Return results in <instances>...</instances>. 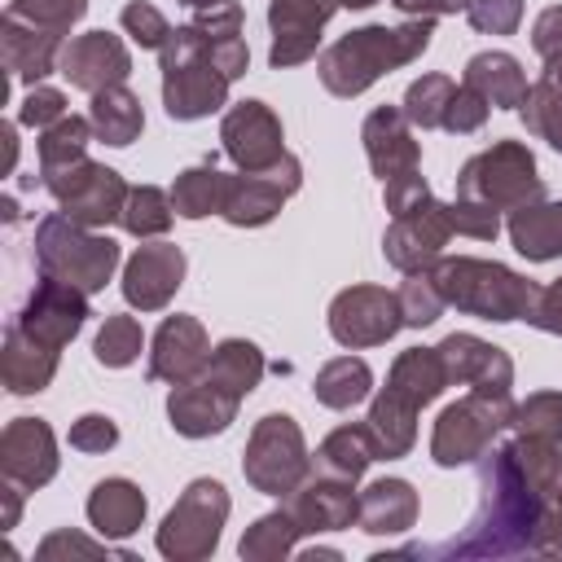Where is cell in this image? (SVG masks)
<instances>
[{
    "label": "cell",
    "mask_w": 562,
    "mask_h": 562,
    "mask_svg": "<svg viewBox=\"0 0 562 562\" xmlns=\"http://www.w3.org/2000/svg\"><path fill=\"white\" fill-rule=\"evenodd\" d=\"M544 505L549 496L522 474L509 443L479 457V505L461 536L439 544H408V558H544Z\"/></svg>",
    "instance_id": "6da1fadb"
},
{
    "label": "cell",
    "mask_w": 562,
    "mask_h": 562,
    "mask_svg": "<svg viewBox=\"0 0 562 562\" xmlns=\"http://www.w3.org/2000/svg\"><path fill=\"white\" fill-rule=\"evenodd\" d=\"M430 35H435V18H408L404 26H360V31H347L342 40H334L316 57V75H321L325 92L360 97L382 75L417 61L430 48Z\"/></svg>",
    "instance_id": "7a4b0ae2"
},
{
    "label": "cell",
    "mask_w": 562,
    "mask_h": 562,
    "mask_svg": "<svg viewBox=\"0 0 562 562\" xmlns=\"http://www.w3.org/2000/svg\"><path fill=\"white\" fill-rule=\"evenodd\" d=\"M439 294L448 307L465 312V316H479V321H496V325H509V321H527L536 299H540V285L527 281L522 272L496 263V259H474V255H443L435 268H430Z\"/></svg>",
    "instance_id": "3957f363"
},
{
    "label": "cell",
    "mask_w": 562,
    "mask_h": 562,
    "mask_svg": "<svg viewBox=\"0 0 562 562\" xmlns=\"http://www.w3.org/2000/svg\"><path fill=\"white\" fill-rule=\"evenodd\" d=\"M35 263L40 277H57L66 285H79L83 294H97L119 268V241L53 211L35 224Z\"/></svg>",
    "instance_id": "277c9868"
},
{
    "label": "cell",
    "mask_w": 562,
    "mask_h": 562,
    "mask_svg": "<svg viewBox=\"0 0 562 562\" xmlns=\"http://www.w3.org/2000/svg\"><path fill=\"white\" fill-rule=\"evenodd\" d=\"M457 198L483 202L492 211H518L527 202L544 198V180L536 171V154L522 140H496L461 162L457 171Z\"/></svg>",
    "instance_id": "5b68a950"
},
{
    "label": "cell",
    "mask_w": 562,
    "mask_h": 562,
    "mask_svg": "<svg viewBox=\"0 0 562 562\" xmlns=\"http://www.w3.org/2000/svg\"><path fill=\"white\" fill-rule=\"evenodd\" d=\"M514 422V395H492V391H470L461 395L457 404H448L439 417H435V430H430V461L443 465V470H457V465H470L479 461L492 439L501 430H509Z\"/></svg>",
    "instance_id": "8992f818"
},
{
    "label": "cell",
    "mask_w": 562,
    "mask_h": 562,
    "mask_svg": "<svg viewBox=\"0 0 562 562\" xmlns=\"http://www.w3.org/2000/svg\"><path fill=\"white\" fill-rule=\"evenodd\" d=\"M241 474L255 492L285 501L307 474H312V452L290 413H263L246 439L241 452Z\"/></svg>",
    "instance_id": "52a82bcc"
},
{
    "label": "cell",
    "mask_w": 562,
    "mask_h": 562,
    "mask_svg": "<svg viewBox=\"0 0 562 562\" xmlns=\"http://www.w3.org/2000/svg\"><path fill=\"white\" fill-rule=\"evenodd\" d=\"M228 509H233V501H228V487L220 479H193L180 492V501L167 509V518H162V527L154 536L158 553L167 562H202V558H211L215 544H220V531L228 522Z\"/></svg>",
    "instance_id": "ba28073f"
},
{
    "label": "cell",
    "mask_w": 562,
    "mask_h": 562,
    "mask_svg": "<svg viewBox=\"0 0 562 562\" xmlns=\"http://www.w3.org/2000/svg\"><path fill=\"white\" fill-rule=\"evenodd\" d=\"M40 184L53 193L57 211L70 215V220L83 224V228L119 224V220H123V206H127V193H132L127 180H123L114 167L92 162V158H79V162L40 171Z\"/></svg>",
    "instance_id": "9c48e42d"
},
{
    "label": "cell",
    "mask_w": 562,
    "mask_h": 562,
    "mask_svg": "<svg viewBox=\"0 0 562 562\" xmlns=\"http://www.w3.org/2000/svg\"><path fill=\"white\" fill-rule=\"evenodd\" d=\"M325 321H329L334 342L351 347V351L382 347L404 329L400 299H395V290H382V285H347V290H338Z\"/></svg>",
    "instance_id": "30bf717a"
},
{
    "label": "cell",
    "mask_w": 562,
    "mask_h": 562,
    "mask_svg": "<svg viewBox=\"0 0 562 562\" xmlns=\"http://www.w3.org/2000/svg\"><path fill=\"white\" fill-rule=\"evenodd\" d=\"M220 145H224L228 162L237 171H246V176H259V171H268V167H277L285 158L281 119L263 101H237V105H228L224 119H220Z\"/></svg>",
    "instance_id": "8fae6325"
},
{
    "label": "cell",
    "mask_w": 562,
    "mask_h": 562,
    "mask_svg": "<svg viewBox=\"0 0 562 562\" xmlns=\"http://www.w3.org/2000/svg\"><path fill=\"white\" fill-rule=\"evenodd\" d=\"M452 237V220H448V202L426 198L422 206L391 215V228L382 233V255L395 272H426L443 259V246Z\"/></svg>",
    "instance_id": "7c38bea8"
},
{
    "label": "cell",
    "mask_w": 562,
    "mask_h": 562,
    "mask_svg": "<svg viewBox=\"0 0 562 562\" xmlns=\"http://www.w3.org/2000/svg\"><path fill=\"white\" fill-rule=\"evenodd\" d=\"M88 321V294L79 285H66L57 277H40L35 290L26 294V303L18 307V316L9 325L26 329L31 338L48 342V347H66Z\"/></svg>",
    "instance_id": "4fadbf2b"
},
{
    "label": "cell",
    "mask_w": 562,
    "mask_h": 562,
    "mask_svg": "<svg viewBox=\"0 0 562 562\" xmlns=\"http://www.w3.org/2000/svg\"><path fill=\"white\" fill-rule=\"evenodd\" d=\"M57 465V435L44 417H13L0 430V474L22 492H40L44 483H53Z\"/></svg>",
    "instance_id": "5bb4252c"
},
{
    "label": "cell",
    "mask_w": 562,
    "mask_h": 562,
    "mask_svg": "<svg viewBox=\"0 0 562 562\" xmlns=\"http://www.w3.org/2000/svg\"><path fill=\"white\" fill-rule=\"evenodd\" d=\"M338 9H342L338 0H272V4H268V26H272L268 66H272V70H290V66L312 61L325 22H329Z\"/></svg>",
    "instance_id": "9a60e30c"
},
{
    "label": "cell",
    "mask_w": 562,
    "mask_h": 562,
    "mask_svg": "<svg viewBox=\"0 0 562 562\" xmlns=\"http://www.w3.org/2000/svg\"><path fill=\"white\" fill-rule=\"evenodd\" d=\"M61 79L88 97L123 83L132 75V53L119 35L110 31H88V35H75L66 48H61V61H57Z\"/></svg>",
    "instance_id": "2e32d148"
},
{
    "label": "cell",
    "mask_w": 562,
    "mask_h": 562,
    "mask_svg": "<svg viewBox=\"0 0 562 562\" xmlns=\"http://www.w3.org/2000/svg\"><path fill=\"white\" fill-rule=\"evenodd\" d=\"M184 250L176 241H149V246H136L132 259L123 263V299L140 312H162L180 281H184Z\"/></svg>",
    "instance_id": "e0dca14e"
},
{
    "label": "cell",
    "mask_w": 562,
    "mask_h": 562,
    "mask_svg": "<svg viewBox=\"0 0 562 562\" xmlns=\"http://www.w3.org/2000/svg\"><path fill=\"white\" fill-rule=\"evenodd\" d=\"M439 360H443V373L452 386H470V391H492V395H505L514 386V360L509 351H501L496 342L479 338V334H448L439 347Z\"/></svg>",
    "instance_id": "ac0fdd59"
},
{
    "label": "cell",
    "mask_w": 562,
    "mask_h": 562,
    "mask_svg": "<svg viewBox=\"0 0 562 562\" xmlns=\"http://www.w3.org/2000/svg\"><path fill=\"white\" fill-rule=\"evenodd\" d=\"M228 83L233 79H224L206 61V53L189 57V61H171V66H162V110L176 123L206 119V114H215L228 101Z\"/></svg>",
    "instance_id": "d6986e66"
},
{
    "label": "cell",
    "mask_w": 562,
    "mask_h": 562,
    "mask_svg": "<svg viewBox=\"0 0 562 562\" xmlns=\"http://www.w3.org/2000/svg\"><path fill=\"white\" fill-rule=\"evenodd\" d=\"M206 356H211V338H206L202 321L176 312V316H167L158 325V334L149 342V369H145V378L149 382H171V386L176 382H193L202 373Z\"/></svg>",
    "instance_id": "ffe728a7"
},
{
    "label": "cell",
    "mask_w": 562,
    "mask_h": 562,
    "mask_svg": "<svg viewBox=\"0 0 562 562\" xmlns=\"http://www.w3.org/2000/svg\"><path fill=\"white\" fill-rule=\"evenodd\" d=\"M413 132L417 127L404 119L400 105H378V110L364 114L360 140H364V158H369V167H373V176L382 184L404 176V171H413V167H422V145H417Z\"/></svg>",
    "instance_id": "44dd1931"
},
{
    "label": "cell",
    "mask_w": 562,
    "mask_h": 562,
    "mask_svg": "<svg viewBox=\"0 0 562 562\" xmlns=\"http://www.w3.org/2000/svg\"><path fill=\"white\" fill-rule=\"evenodd\" d=\"M237 408L241 400L193 378V382H176L171 395H167V422L176 435L184 439H211V435H224L233 422H237Z\"/></svg>",
    "instance_id": "7402d4cb"
},
{
    "label": "cell",
    "mask_w": 562,
    "mask_h": 562,
    "mask_svg": "<svg viewBox=\"0 0 562 562\" xmlns=\"http://www.w3.org/2000/svg\"><path fill=\"white\" fill-rule=\"evenodd\" d=\"M356 483L329 479V474H307L281 505L294 514V522L303 527V536H321V531H342L356 522Z\"/></svg>",
    "instance_id": "603a6c76"
},
{
    "label": "cell",
    "mask_w": 562,
    "mask_h": 562,
    "mask_svg": "<svg viewBox=\"0 0 562 562\" xmlns=\"http://www.w3.org/2000/svg\"><path fill=\"white\" fill-rule=\"evenodd\" d=\"M61 35L53 31H40L13 13L0 18V61L9 70V79H22V83H44V75L57 70L61 61Z\"/></svg>",
    "instance_id": "cb8c5ba5"
},
{
    "label": "cell",
    "mask_w": 562,
    "mask_h": 562,
    "mask_svg": "<svg viewBox=\"0 0 562 562\" xmlns=\"http://www.w3.org/2000/svg\"><path fill=\"white\" fill-rule=\"evenodd\" d=\"M57 347L31 338L26 329L9 325L4 329V347H0V382L9 395H40L53 378H57Z\"/></svg>",
    "instance_id": "d4e9b609"
},
{
    "label": "cell",
    "mask_w": 562,
    "mask_h": 562,
    "mask_svg": "<svg viewBox=\"0 0 562 562\" xmlns=\"http://www.w3.org/2000/svg\"><path fill=\"white\" fill-rule=\"evenodd\" d=\"M417 522V492L408 479H373L356 496V527L369 536H404Z\"/></svg>",
    "instance_id": "484cf974"
},
{
    "label": "cell",
    "mask_w": 562,
    "mask_h": 562,
    "mask_svg": "<svg viewBox=\"0 0 562 562\" xmlns=\"http://www.w3.org/2000/svg\"><path fill=\"white\" fill-rule=\"evenodd\" d=\"M145 492L132 483V479H101L92 492H88V522L97 536L105 540H127L145 527Z\"/></svg>",
    "instance_id": "4316f807"
},
{
    "label": "cell",
    "mask_w": 562,
    "mask_h": 562,
    "mask_svg": "<svg viewBox=\"0 0 562 562\" xmlns=\"http://www.w3.org/2000/svg\"><path fill=\"white\" fill-rule=\"evenodd\" d=\"M285 198H290V189L281 180H272L268 171H259V176L237 171V176L224 180V206H220V215L233 228H263V224H272L281 215Z\"/></svg>",
    "instance_id": "83f0119b"
},
{
    "label": "cell",
    "mask_w": 562,
    "mask_h": 562,
    "mask_svg": "<svg viewBox=\"0 0 562 562\" xmlns=\"http://www.w3.org/2000/svg\"><path fill=\"white\" fill-rule=\"evenodd\" d=\"M417 413H422V408L408 404V400H404L400 391H391V386H382V391L373 395L364 426H369V439H373L378 461H400V457L413 452V443H417Z\"/></svg>",
    "instance_id": "f1b7e54d"
},
{
    "label": "cell",
    "mask_w": 562,
    "mask_h": 562,
    "mask_svg": "<svg viewBox=\"0 0 562 562\" xmlns=\"http://www.w3.org/2000/svg\"><path fill=\"white\" fill-rule=\"evenodd\" d=\"M505 233H509L514 250L531 263L562 259V202L540 198V202H527V206L509 211Z\"/></svg>",
    "instance_id": "f546056e"
},
{
    "label": "cell",
    "mask_w": 562,
    "mask_h": 562,
    "mask_svg": "<svg viewBox=\"0 0 562 562\" xmlns=\"http://www.w3.org/2000/svg\"><path fill=\"white\" fill-rule=\"evenodd\" d=\"M461 83H470L479 97H487L496 110H518L522 105V97H527V75H522V61L514 57V53H501V48H492V53H474L470 61H465V79Z\"/></svg>",
    "instance_id": "4dcf8cb0"
},
{
    "label": "cell",
    "mask_w": 562,
    "mask_h": 562,
    "mask_svg": "<svg viewBox=\"0 0 562 562\" xmlns=\"http://www.w3.org/2000/svg\"><path fill=\"white\" fill-rule=\"evenodd\" d=\"M263 351L250 342V338H224V342H215L211 347V356H206V364H202V382H211V386H220V391H228V395H237V400H246L255 386H259V378H263Z\"/></svg>",
    "instance_id": "1f68e13d"
},
{
    "label": "cell",
    "mask_w": 562,
    "mask_h": 562,
    "mask_svg": "<svg viewBox=\"0 0 562 562\" xmlns=\"http://www.w3.org/2000/svg\"><path fill=\"white\" fill-rule=\"evenodd\" d=\"M369 461H378L373 452V439H369V426L364 422H347L338 430H329L312 457V470L316 474H329V479H342V483H360V474L369 470Z\"/></svg>",
    "instance_id": "d6a6232c"
},
{
    "label": "cell",
    "mask_w": 562,
    "mask_h": 562,
    "mask_svg": "<svg viewBox=\"0 0 562 562\" xmlns=\"http://www.w3.org/2000/svg\"><path fill=\"white\" fill-rule=\"evenodd\" d=\"M88 123H92V136H97V140L123 149V145H132V140L145 132L140 97H136L132 88L114 83V88H105V92L92 97V105H88Z\"/></svg>",
    "instance_id": "836d02e7"
},
{
    "label": "cell",
    "mask_w": 562,
    "mask_h": 562,
    "mask_svg": "<svg viewBox=\"0 0 562 562\" xmlns=\"http://www.w3.org/2000/svg\"><path fill=\"white\" fill-rule=\"evenodd\" d=\"M386 386L400 391L408 404L426 408V404H435V400L443 395V386H452V382H448L443 360H439L435 347H408V351L395 356V364H391V373H386Z\"/></svg>",
    "instance_id": "e575fe53"
},
{
    "label": "cell",
    "mask_w": 562,
    "mask_h": 562,
    "mask_svg": "<svg viewBox=\"0 0 562 562\" xmlns=\"http://www.w3.org/2000/svg\"><path fill=\"white\" fill-rule=\"evenodd\" d=\"M518 119L527 123L531 136L549 140V149L562 154V57L544 61L540 79L527 88V97L518 105Z\"/></svg>",
    "instance_id": "d590c367"
},
{
    "label": "cell",
    "mask_w": 562,
    "mask_h": 562,
    "mask_svg": "<svg viewBox=\"0 0 562 562\" xmlns=\"http://www.w3.org/2000/svg\"><path fill=\"white\" fill-rule=\"evenodd\" d=\"M369 391H373V369L360 356H334V360H325L321 373H316V382H312L316 404L338 408V413L342 408H356L360 400H369Z\"/></svg>",
    "instance_id": "8d00e7d4"
},
{
    "label": "cell",
    "mask_w": 562,
    "mask_h": 562,
    "mask_svg": "<svg viewBox=\"0 0 562 562\" xmlns=\"http://www.w3.org/2000/svg\"><path fill=\"white\" fill-rule=\"evenodd\" d=\"M224 171L215 167V158L198 162V167H184L176 180H171V206L180 220H206V215H220L224 206Z\"/></svg>",
    "instance_id": "74e56055"
},
{
    "label": "cell",
    "mask_w": 562,
    "mask_h": 562,
    "mask_svg": "<svg viewBox=\"0 0 562 562\" xmlns=\"http://www.w3.org/2000/svg\"><path fill=\"white\" fill-rule=\"evenodd\" d=\"M299 536H303V527H299L294 514L281 505V509L255 518V522L241 531L237 553H241L246 562H277V558H290V553H294Z\"/></svg>",
    "instance_id": "f35d334b"
},
{
    "label": "cell",
    "mask_w": 562,
    "mask_h": 562,
    "mask_svg": "<svg viewBox=\"0 0 562 562\" xmlns=\"http://www.w3.org/2000/svg\"><path fill=\"white\" fill-rule=\"evenodd\" d=\"M171 220H176L171 189H158V184H136V189L127 193V206H123V220H119V224H123L132 237L149 241V237H162V233L171 228Z\"/></svg>",
    "instance_id": "ab89813d"
},
{
    "label": "cell",
    "mask_w": 562,
    "mask_h": 562,
    "mask_svg": "<svg viewBox=\"0 0 562 562\" xmlns=\"http://www.w3.org/2000/svg\"><path fill=\"white\" fill-rule=\"evenodd\" d=\"M452 92H457V83L435 70V75H422V79L408 83L400 110H404V119H408L417 132H435V127H443V110H448Z\"/></svg>",
    "instance_id": "60d3db41"
},
{
    "label": "cell",
    "mask_w": 562,
    "mask_h": 562,
    "mask_svg": "<svg viewBox=\"0 0 562 562\" xmlns=\"http://www.w3.org/2000/svg\"><path fill=\"white\" fill-rule=\"evenodd\" d=\"M88 140H92V123L88 119H79V114L57 119L53 127L40 132V171H53V167L88 158Z\"/></svg>",
    "instance_id": "b9f144b4"
},
{
    "label": "cell",
    "mask_w": 562,
    "mask_h": 562,
    "mask_svg": "<svg viewBox=\"0 0 562 562\" xmlns=\"http://www.w3.org/2000/svg\"><path fill=\"white\" fill-rule=\"evenodd\" d=\"M140 347H145V334H140V321L136 316H105V325L97 329V338H92V356H97V364H105V369H127L136 356H140Z\"/></svg>",
    "instance_id": "7bdbcfd3"
},
{
    "label": "cell",
    "mask_w": 562,
    "mask_h": 562,
    "mask_svg": "<svg viewBox=\"0 0 562 562\" xmlns=\"http://www.w3.org/2000/svg\"><path fill=\"white\" fill-rule=\"evenodd\" d=\"M514 435L527 439H544V443H562V391H536L522 404H514Z\"/></svg>",
    "instance_id": "ee69618b"
},
{
    "label": "cell",
    "mask_w": 562,
    "mask_h": 562,
    "mask_svg": "<svg viewBox=\"0 0 562 562\" xmlns=\"http://www.w3.org/2000/svg\"><path fill=\"white\" fill-rule=\"evenodd\" d=\"M395 299H400V316H404L408 329L435 325V321L443 316V307H448L443 294H439V285H435V277H430V268H426V272H404Z\"/></svg>",
    "instance_id": "f6af8a7d"
},
{
    "label": "cell",
    "mask_w": 562,
    "mask_h": 562,
    "mask_svg": "<svg viewBox=\"0 0 562 562\" xmlns=\"http://www.w3.org/2000/svg\"><path fill=\"white\" fill-rule=\"evenodd\" d=\"M4 13H13V18H22V22H31V26L53 31V35L66 40L70 26L88 13V0H9Z\"/></svg>",
    "instance_id": "bcb514c9"
},
{
    "label": "cell",
    "mask_w": 562,
    "mask_h": 562,
    "mask_svg": "<svg viewBox=\"0 0 562 562\" xmlns=\"http://www.w3.org/2000/svg\"><path fill=\"white\" fill-rule=\"evenodd\" d=\"M110 553L132 558L127 549H110V540H105V536H101V540H92V536L70 531V527L48 531V536L40 540V549H35V558H40V562H66V558H110Z\"/></svg>",
    "instance_id": "7dc6e473"
},
{
    "label": "cell",
    "mask_w": 562,
    "mask_h": 562,
    "mask_svg": "<svg viewBox=\"0 0 562 562\" xmlns=\"http://www.w3.org/2000/svg\"><path fill=\"white\" fill-rule=\"evenodd\" d=\"M119 22H123V31L140 44V48H162L167 44V35L176 31L149 0H132V4H123V13H119Z\"/></svg>",
    "instance_id": "c3c4849f"
},
{
    "label": "cell",
    "mask_w": 562,
    "mask_h": 562,
    "mask_svg": "<svg viewBox=\"0 0 562 562\" xmlns=\"http://www.w3.org/2000/svg\"><path fill=\"white\" fill-rule=\"evenodd\" d=\"M487 114H492V101L479 97L470 83H461V88L452 92L448 110H443V132H452V136H470V132H479V127L487 123Z\"/></svg>",
    "instance_id": "681fc988"
},
{
    "label": "cell",
    "mask_w": 562,
    "mask_h": 562,
    "mask_svg": "<svg viewBox=\"0 0 562 562\" xmlns=\"http://www.w3.org/2000/svg\"><path fill=\"white\" fill-rule=\"evenodd\" d=\"M448 220H452V233L474 237V241H496V233H501V211H492L483 202H470V198H452Z\"/></svg>",
    "instance_id": "f907efd6"
},
{
    "label": "cell",
    "mask_w": 562,
    "mask_h": 562,
    "mask_svg": "<svg viewBox=\"0 0 562 562\" xmlns=\"http://www.w3.org/2000/svg\"><path fill=\"white\" fill-rule=\"evenodd\" d=\"M57 119H66V92H61V88H48V83H31V92H26L22 105H18V123L44 132V127H53Z\"/></svg>",
    "instance_id": "816d5d0a"
},
{
    "label": "cell",
    "mask_w": 562,
    "mask_h": 562,
    "mask_svg": "<svg viewBox=\"0 0 562 562\" xmlns=\"http://www.w3.org/2000/svg\"><path fill=\"white\" fill-rule=\"evenodd\" d=\"M465 18L483 35H514L522 22V0H470Z\"/></svg>",
    "instance_id": "f5cc1de1"
},
{
    "label": "cell",
    "mask_w": 562,
    "mask_h": 562,
    "mask_svg": "<svg viewBox=\"0 0 562 562\" xmlns=\"http://www.w3.org/2000/svg\"><path fill=\"white\" fill-rule=\"evenodd\" d=\"M66 439H70L75 452H110L119 443V426L105 413H83V417L70 422V435Z\"/></svg>",
    "instance_id": "db71d44e"
},
{
    "label": "cell",
    "mask_w": 562,
    "mask_h": 562,
    "mask_svg": "<svg viewBox=\"0 0 562 562\" xmlns=\"http://www.w3.org/2000/svg\"><path fill=\"white\" fill-rule=\"evenodd\" d=\"M202 35H206V31H202ZM206 61H211L224 79H241L246 66H250V48H246L241 31H233V35H206Z\"/></svg>",
    "instance_id": "11a10c76"
},
{
    "label": "cell",
    "mask_w": 562,
    "mask_h": 562,
    "mask_svg": "<svg viewBox=\"0 0 562 562\" xmlns=\"http://www.w3.org/2000/svg\"><path fill=\"white\" fill-rule=\"evenodd\" d=\"M426 198H430V184H426L422 167H413V171H404V176H395V180L382 184V202H386L391 215H404V211L422 206Z\"/></svg>",
    "instance_id": "9f6ffc18"
},
{
    "label": "cell",
    "mask_w": 562,
    "mask_h": 562,
    "mask_svg": "<svg viewBox=\"0 0 562 562\" xmlns=\"http://www.w3.org/2000/svg\"><path fill=\"white\" fill-rule=\"evenodd\" d=\"M531 48L544 61L562 57V4H549V9L536 13V22H531Z\"/></svg>",
    "instance_id": "6f0895ef"
},
{
    "label": "cell",
    "mask_w": 562,
    "mask_h": 562,
    "mask_svg": "<svg viewBox=\"0 0 562 562\" xmlns=\"http://www.w3.org/2000/svg\"><path fill=\"white\" fill-rule=\"evenodd\" d=\"M193 26L206 35H233V31H241V4L237 0L202 4V9H193Z\"/></svg>",
    "instance_id": "680465c9"
},
{
    "label": "cell",
    "mask_w": 562,
    "mask_h": 562,
    "mask_svg": "<svg viewBox=\"0 0 562 562\" xmlns=\"http://www.w3.org/2000/svg\"><path fill=\"white\" fill-rule=\"evenodd\" d=\"M536 329H544V334H558L562 338V277L558 281H549V285H540V299H536V307H531V316H527Z\"/></svg>",
    "instance_id": "91938a15"
},
{
    "label": "cell",
    "mask_w": 562,
    "mask_h": 562,
    "mask_svg": "<svg viewBox=\"0 0 562 562\" xmlns=\"http://www.w3.org/2000/svg\"><path fill=\"white\" fill-rule=\"evenodd\" d=\"M404 18H448V13H465L470 0H391Z\"/></svg>",
    "instance_id": "94428289"
},
{
    "label": "cell",
    "mask_w": 562,
    "mask_h": 562,
    "mask_svg": "<svg viewBox=\"0 0 562 562\" xmlns=\"http://www.w3.org/2000/svg\"><path fill=\"white\" fill-rule=\"evenodd\" d=\"M544 553H562V492L544 505Z\"/></svg>",
    "instance_id": "6125c7cd"
},
{
    "label": "cell",
    "mask_w": 562,
    "mask_h": 562,
    "mask_svg": "<svg viewBox=\"0 0 562 562\" xmlns=\"http://www.w3.org/2000/svg\"><path fill=\"white\" fill-rule=\"evenodd\" d=\"M0 501H4V522H0V527H4V531H13V527H18V518H22V487L4 479V492H0Z\"/></svg>",
    "instance_id": "be15d7a7"
},
{
    "label": "cell",
    "mask_w": 562,
    "mask_h": 562,
    "mask_svg": "<svg viewBox=\"0 0 562 562\" xmlns=\"http://www.w3.org/2000/svg\"><path fill=\"white\" fill-rule=\"evenodd\" d=\"M0 140H4V176H13V167H18V127L13 123H0Z\"/></svg>",
    "instance_id": "e7e4bbea"
},
{
    "label": "cell",
    "mask_w": 562,
    "mask_h": 562,
    "mask_svg": "<svg viewBox=\"0 0 562 562\" xmlns=\"http://www.w3.org/2000/svg\"><path fill=\"white\" fill-rule=\"evenodd\" d=\"M342 9H369V4H378V0H338Z\"/></svg>",
    "instance_id": "03108f58"
},
{
    "label": "cell",
    "mask_w": 562,
    "mask_h": 562,
    "mask_svg": "<svg viewBox=\"0 0 562 562\" xmlns=\"http://www.w3.org/2000/svg\"><path fill=\"white\" fill-rule=\"evenodd\" d=\"M180 4H189V9H202V4H215V0H180Z\"/></svg>",
    "instance_id": "003e7915"
}]
</instances>
